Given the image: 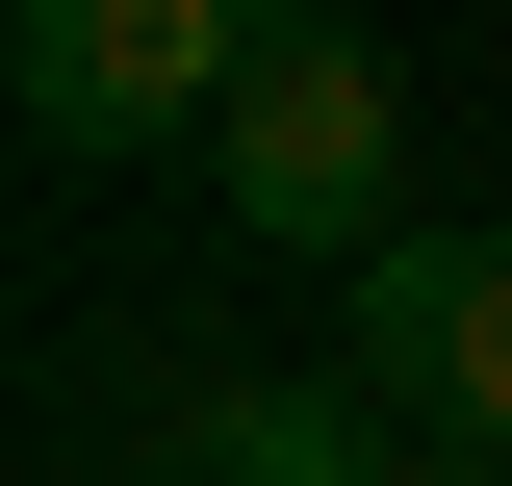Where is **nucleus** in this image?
Listing matches in <instances>:
<instances>
[{
	"instance_id": "obj_5",
	"label": "nucleus",
	"mask_w": 512,
	"mask_h": 486,
	"mask_svg": "<svg viewBox=\"0 0 512 486\" xmlns=\"http://www.w3.org/2000/svg\"><path fill=\"white\" fill-rule=\"evenodd\" d=\"M384 486H487V461H384Z\"/></svg>"
},
{
	"instance_id": "obj_2",
	"label": "nucleus",
	"mask_w": 512,
	"mask_h": 486,
	"mask_svg": "<svg viewBox=\"0 0 512 486\" xmlns=\"http://www.w3.org/2000/svg\"><path fill=\"white\" fill-rule=\"evenodd\" d=\"M256 26H282V0H26L0 103L52 128V154H154V128H231Z\"/></svg>"
},
{
	"instance_id": "obj_4",
	"label": "nucleus",
	"mask_w": 512,
	"mask_h": 486,
	"mask_svg": "<svg viewBox=\"0 0 512 486\" xmlns=\"http://www.w3.org/2000/svg\"><path fill=\"white\" fill-rule=\"evenodd\" d=\"M154 486H384V435H359V384H180Z\"/></svg>"
},
{
	"instance_id": "obj_1",
	"label": "nucleus",
	"mask_w": 512,
	"mask_h": 486,
	"mask_svg": "<svg viewBox=\"0 0 512 486\" xmlns=\"http://www.w3.org/2000/svg\"><path fill=\"white\" fill-rule=\"evenodd\" d=\"M384 180H410V77H384V26L282 0L256 77H231V128H205V205H231L256 256H410V231H384Z\"/></svg>"
},
{
	"instance_id": "obj_3",
	"label": "nucleus",
	"mask_w": 512,
	"mask_h": 486,
	"mask_svg": "<svg viewBox=\"0 0 512 486\" xmlns=\"http://www.w3.org/2000/svg\"><path fill=\"white\" fill-rule=\"evenodd\" d=\"M359 384H384V410H436V461L512 486V231H410V256H359Z\"/></svg>"
}]
</instances>
